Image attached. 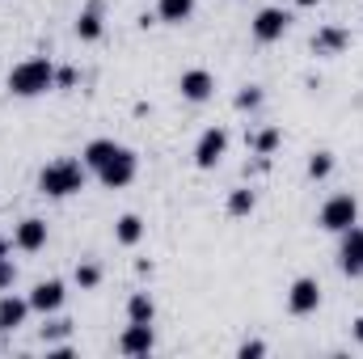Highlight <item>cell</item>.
I'll list each match as a JSON object with an SVG mask.
<instances>
[{
  "label": "cell",
  "mask_w": 363,
  "mask_h": 359,
  "mask_svg": "<svg viewBox=\"0 0 363 359\" xmlns=\"http://www.w3.org/2000/svg\"><path fill=\"white\" fill-rule=\"evenodd\" d=\"M81 190H85V161L60 157V161L38 170V194H47V199H68Z\"/></svg>",
  "instance_id": "cell-1"
},
{
  "label": "cell",
  "mask_w": 363,
  "mask_h": 359,
  "mask_svg": "<svg viewBox=\"0 0 363 359\" xmlns=\"http://www.w3.org/2000/svg\"><path fill=\"white\" fill-rule=\"evenodd\" d=\"M47 89H55V64L51 60H21L9 72V93L13 97H38Z\"/></svg>",
  "instance_id": "cell-2"
},
{
  "label": "cell",
  "mask_w": 363,
  "mask_h": 359,
  "mask_svg": "<svg viewBox=\"0 0 363 359\" xmlns=\"http://www.w3.org/2000/svg\"><path fill=\"white\" fill-rule=\"evenodd\" d=\"M317 224H321L325 233H347L351 224H359V199H355V194H334V199H325L321 211H317Z\"/></svg>",
  "instance_id": "cell-3"
},
{
  "label": "cell",
  "mask_w": 363,
  "mask_h": 359,
  "mask_svg": "<svg viewBox=\"0 0 363 359\" xmlns=\"http://www.w3.org/2000/svg\"><path fill=\"white\" fill-rule=\"evenodd\" d=\"M135 170H140V157H135L131 148H123V144H118V153L97 170V182H101L106 190H123V186H131V182H135Z\"/></svg>",
  "instance_id": "cell-4"
},
{
  "label": "cell",
  "mask_w": 363,
  "mask_h": 359,
  "mask_svg": "<svg viewBox=\"0 0 363 359\" xmlns=\"http://www.w3.org/2000/svg\"><path fill=\"white\" fill-rule=\"evenodd\" d=\"M321 309V283L313 275H300L291 287H287V313L291 317H308Z\"/></svg>",
  "instance_id": "cell-5"
},
{
  "label": "cell",
  "mask_w": 363,
  "mask_h": 359,
  "mask_svg": "<svg viewBox=\"0 0 363 359\" xmlns=\"http://www.w3.org/2000/svg\"><path fill=\"white\" fill-rule=\"evenodd\" d=\"M287 26H291V13L271 4V9H258V17L250 21V34H254V43H279L287 34Z\"/></svg>",
  "instance_id": "cell-6"
},
{
  "label": "cell",
  "mask_w": 363,
  "mask_h": 359,
  "mask_svg": "<svg viewBox=\"0 0 363 359\" xmlns=\"http://www.w3.org/2000/svg\"><path fill=\"white\" fill-rule=\"evenodd\" d=\"M224 153H228V131L224 127H207L199 136V144H194V165L199 170H216L224 161Z\"/></svg>",
  "instance_id": "cell-7"
},
{
  "label": "cell",
  "mask_w": 363,
  "mask_h": 359,
  "mask_svg": "<svg viewBox=\"0 0 363 359\" xmlns=\"http://www.w3.org/2000/svg\"><path fill=\"white\" fill-rule=\"evenodd\" d=\"M338 237H342V245H338V270L351 275V279H359L363 275V228L351 224V228L338 233Z\"/></svg>",
  "instance_id": "cell-8"
},
{
  "label": "cell",
  "mask_w": 363,
  "mask_h": 359,
  "mask_svg": "<svg viewBox=\"0 0 363 359\" xmlns=\"http://www.w3.org/2000/svg\"><path fill=\"white\" fill-rule=\"evenodd\" d=\"M152 347H157V334H152V326L127 321V330L118 334V351H123V355H152Z\"/></svg>",
  "instance_id": "cell-9"
},
{
  "label": "cell",
  "mask_w": 363,
  "mask_h": 359,
  "mask_svg": "<svg viewBox=\"0 0 363 359\" xmlns=\"http://www.w3.org/2000/svg\"><path fill=\"white\" fill-rule=\"evenodd\" d=\"M178 89H182V97L186 101H207L211 93H216V77L207 72V68H190V72H182V81H178Z\"/></svg>",
  "instance_id": "cell-10"
},
{
  "label": "cell",
  "mask_w": 363,
  "mask_h": 359,
  "mask_svg": "<svg viewBox=\"0 0 363 359\" xmlns=\"http://www.w3.org/2000/svg\"><path fill=\"white\" fill-rule=\"evenodd\" d=\"M13 245H17V250H26V254H38V250L47 245V220L26 216V220L17 224V233H13Z\"/></svg>",
  "instance_id": "cell-11"
},
{
  "label": "cell",
  "mask_w": 363,
  "mask_h": 359,
  "mask_svg": "<svg viewBox=\"0 0 363 359\" xmlns=\"http://www.w3.org/2000/svg\"><path fill=\"white\" fill-rule=\"evenodd\" d=\"M26 317H30V296L21 300V296L4 292V296H0V334L21 330V326H26Z\"/></svg>",
  "instance_id": "cell-12"
},
{
  "label": "cell",
  "mask_w": 363,
  "mask_h": 359,
  "mask_svg": "<svg viewBox=\"0 0 363 359\" xmlns=\"http://www.w3.org/2000/svg\"><path fill=\"white\" fill-rule=\"evenodd\" d=\"M347 47H351V34H347L342 26H321V30L313 34V55H325V60H330V55H342Z\"/></svg>",
  "instance_id": "cell-13"
},
{
  "label": "cell",
  "mask_w": 363,
  "mask_h": 359,
  "mask_svg": "<svg viewBox=\"0 0 363 359\" xmlns=\"http://www.w3.org/2000/svg\"><path fill=\"white\" fill-rule=\"evenodd\" d=\"M64 283L60 279H43V283H34V292H30V309L34 313H55L60 304H64Z\"/></svg>",
  "instance_id": "cell-14"
},
{
  "label": "cell",
  "mask_w": 363,
  "mask_h": 359,
  "mask_svg": "<svg viewBox=\"0 0 363 359\" xmlns=\"http://www.w3.org/2000/svg\"><path fill=\"white\" fill-rule=\"evenodd\" d=\"M77 38L81 43H97L101 38V0H89L77 17Z\"/></svg>",
  "instance_id": "cell-15"
},
{
  "label": "cell",
  "mask_w": 363,
  "mask_h": 359,
  "mask_svg": "<svg viewBox=\"0 0 363 359\" xmlns=\"http://www.w3.org/2000/svg\"><path fill=\"white\" fill-rule=\"evenodd\" d=\"M127 321L152 326V321H157V300H152L148 292H131V300H127Z\"/></svg>",
  "instance_id": "cell-16"
},
{
  "label": "cell",
  "mask_w": 363,
  "mask_h": 359,
  "mask_svg": "<svg viewBox=\"0 0 363 359\" xmlns=\"http://www.w3.org/2000/svg\"><path fill=\"white\" fill-rule=\"evenodd\" d=\"M114 241H118V245H140V241H144V220L131 216V211L118 216V220H114Z\"/></svg>",
  "instance_id": "cell-17"
},
{
  "label": "cell",
  "mask_w": 363,
  "mask_h": 359,
  "mask_svg": "<svg viewBox=\"0 0 363 359\" xmlns=\"http://www.w3.org/2000/svg\"><path fill=\"white\" fill-rule=\"evenodd\" d=\"M157 17L165 26H182L194 17V0H157Z\"/></svg>",
  "instance_id": "cell-18"
},
{
  "label": "cell",
  "mask_w": 363,
  "mask_h": 359,
  "mask_svg": "<svg viewBox=\"0 0 363 359\" xmlns=\"http://www.w3.org/2000/svg\"><path fill=\"white\" fill-rule=\"evenodd\" d=\"M114 153H118V144H114V140H89V144H85V153H81V161H85V170L97 174Z\"/></svg>",
  "instance_id": "cell-19"
},
{
  "label": "cell",
  "mask_w": 363,
  "mask_h": 359,
  "mask_svg": "<svg viewBox=\"0 0 363 359\" xmlns=\"http://www.w3.org/2000/svg\"><path fill=\"white\" fill-rule=\"evenodd\" d=\"M258 207V194L250 190V186H237V190H228V216H250Z\"/></svg>",
  "instance_id": "cell-20"
},
{
  "label": "cell",
  "mask_w": 363,
  "mask_h": 359,
  "mask_svg": "<svg viewBox=\"0 0 363 359\" xmlns=\"http://www.w3.org/2000/svg\"><path fill=\"white\" fill-rule=\"evenodd\" d=\"M250 148H254L258 157H271L274 148H279V131H274V127H262V131H254V136H250Z\"/></svg>",
  "instance_id": "cell-21"
},
{
  "label": "cell",
  "mask_w": 363,
  "mask_h": 359,
  "mask_svg": "<svg viewBox=\"0 0 363 359\" xmlns=\"http://www.w3.org/2000/svg\"><path fill=\"white\" fill-rule=\"evenodd\" d=\"M72 279H77L81 292H93V287L101 283V267H97V263H77V275H72Z\"/></svg>",
  "instance_id": "cell-22"
},
{
  "label": "cell",
  "mask_w": 363,
  "mask_h": 359,
  "mask_svg": "<svg viewBox=\"0 0 363 359\" xmlns=\"http://www.w3.org/2000/svg\"><path fill=\"white\" fill-rule=\"evenodd\" d=\"M330 174H334V153H313L308 157V178L321 182V178H330Z\"/></svg>",
  "instance_id": "cell-23"
},
{
  "label": "cell",
  "mask_w": 363,
  "mask_h": 359,
  "mask_svg": "<svg viewBox=\"0 0 363 359\" xmlns=\"http://www.w3.org/2000/svg\"><path fill=\"white\" fill-rule=\"evenodd\" d=\"M262 106V85H245L237 93V110H258Z\"/></svg>",
  "instance_id": "cell-24"
},
{
  "label": "cell",
  "mask_w": 363,
  "mask_h": 359,
  "mask_svg": "<svg viewBox=\"0 0 363 359\" xmlns=\"http://www.w3.org/2000/svg\"><path fill=\"white\" fill-rule=\"evenodd\" d=\"M72 334V321H47L43 326V343H55V338H68Z\"/></svg>",
  "instance_id": "cell-25"
},
{
  "label": "cell",
  "mask_w": 363,
  "mask_h": 359,
  "mask_svg": "<svg viewBox=\"0 0 363 359\" xmlns=\"http://www.w3.org/2000/svg\"><path fill=\"white\" fill-rule=\"evenodd\" d=\"M17 283V263L13 258H0V292H9Z\"/></svg>",
  "instance_id": "cell-26"
},
{
  "label": "cell",
  "mask_w": 363,
  "mask_h": 359,
  "mask_svg": "<svg viewBox=\"0 0 363 359\" xmlns=\"http://www.w3.org/2000/svg\"><path fill=\"white\" fill-rule=\"evenodd\" d=\"M77 85V68H55V89H72Z\"/></svg>",
  "instance_id": "cell-27"
},
{
  "label": "cell",
  "mask_w": 363,
  "mask_h": 359,
  "mask_svg": "<svg viewBox=\"0 0 363 359\" xmlns=\"http://www.w3.org/2000/svg\"><path fill=\"white\" fill-rule=\"evenodd\" d=\"M237 355H241V359H258V355H267V343H258V338H254V343H241V351H237Z\"/></svg>",
  "instance_id": "cell-28"
},
{
  "label": "cell",
  "mask_w": 363,
  "mask_h": 359,
  "mask_svg": "<svg viewBox=\"0 0 363 359\" xmlns=\"http://www.w3.org/2000/svg\"><path fill=\"white\" fill-rule=\"evenodd\" d=\"M351 334H355V343H363V317H355V326H351Z\"/></svg>",
  "instance_id": "cell-29"
},
{
  "label": "cell",
  "mask_w": 363,
  "mask_h": 359,
  "mask_svg": "<svg viewBox=\"0 0 363 359\" xmlns=\"http://www.w3.org/2000/svg\"><path fill=\"white\" fill-rule=\"evenodd\" d=\"M296 4H300V9H313V4H321V0H296Z\"/></svg>",
  "instance_id": "cell-30"
},
{
  "label": "cell",
  "mask_w": 363,
  "mask_h": 359,
  "mask_svg": "<svg viewBox=\"0 0 363 359\" xmlns=\"http://www.w3.org/2000/svg\"><path fill=\"white\" fill-rule=\"evenodd\" d=\"M0 258H9V241L4 237H0Z\"/></svg>",
  "instance_id": "cell-31"
}]
</instances>
